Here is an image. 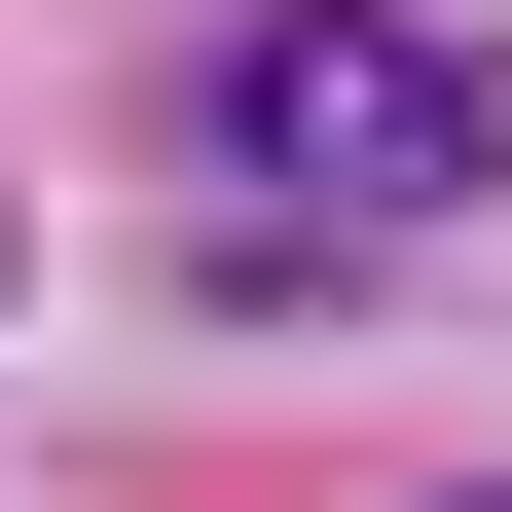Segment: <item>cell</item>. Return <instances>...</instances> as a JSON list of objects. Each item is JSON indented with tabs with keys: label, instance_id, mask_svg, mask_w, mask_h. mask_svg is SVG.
Segmentation results:
<instances>
[{
	"label": "cell",
	"instance_id": "6da1fadb",
	"mask_svg": "<svg viewBox=\"0 0 512 512\" xmlns=\"http://www.w3.org/2000/svg\"><path fill=\"white\" fill-rule=\"evenodd\" d=\"M476 183H512V37H439V0H220L183 37V220L256 293H330V256L476 220Z\"/></svg>",
	"mask_w": 512,
	"mask_h": 512
}]
</instances>
